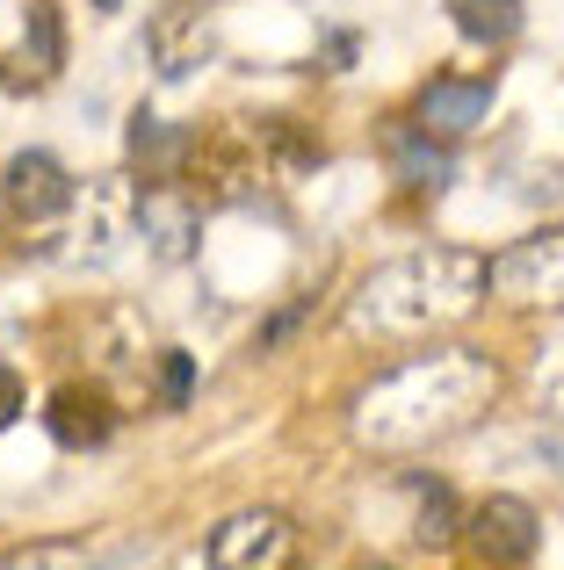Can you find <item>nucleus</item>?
Instances as JSON below:
<instances>
[{"instance_id":"obj_1","label":"nucleus","mask_w":564,"mask_h":570,"mask_svg":"<svg viewBox=\"0 0 564 570\" xmlns=\"http://www.w3.org/2000/svg\"><path fill=\"white\" fill-rule=\"evenodd\" d=\"M499 397V362L485 347H435L412 362L383 368L377 383L354 390V441L369 455H420L435 441H456L464 426H478Z\"/></svg>"},{"instance_id":"obj_2","label":"nucleus","mask_w":564,"mask_h":570,"mask_svg":"<svg viewBox=\"0 0 564 570\" xmlns=\"http://www.w3.org/2000/svg\"><path fill=\"white\" fill-rule=\"evenodd\" d=\"M485 289H493V261H478L470 246H420L362 275L348 325L362 340H435L464 325L485 304Z\"/></svg>"},{"instance_id":"obj_3","label":"nucleus","mask_w":564,"mask_h":570,"mask_svg":"<svg viewBox=\"0 0 564 570\" xmlns=\"http://www.w3.org/2000/svg\"><path fill=\"white\" fill-rule=\"evenodd\" d=\"M145 238V195L130 174H95L72 188L66 217H58V261L66 267H116Z\"/></svg>"},{"instance_id":"obj_4","label":"nucleus","mask_w":564,"mask_h":570,"mask_svg":"<svg viewBox=\"0 0 564 570\" xmlns=\"http://www.w3.org/2000/svg\"><path fill=\"white\" fill-rule=\"evenodd\" d=\"M296 520L275 513V505H246V513L217 520L203 563L211 570H296Z\"/></svg>"},{"instance_id":"obj_5","label":"nucleus","mask_w":564,"mask_h":570,"mask_svg":"<svg viewBox=\"0 0 564 570\" xmlns=\"http://www.w3.org/2000/svg\"><path fill=\"white\" fill-rule=\"evenodd\" d=\"M493 289L522 311H564V224H543V232L514 238L493 261Z\"/></svg>"},{"instance_id":"obj_6","label":"nucleus","mask_w":564,"mask_h":570,"mask_svg":"<svg viewBox=\"0 0 564 570\" xmlns=\"http://www.w3.org/2000/svg\"><path fill=\"white\" fill-rule=\"evenodd\" d=\"M145 58H153V72L159 80H188L196 66H211L217 58V29H211V14L203 8H159L153 22H145Z\"/></svg>"},{"instance_id":"obj_7","label":"nucleus","mask_w":564,"mask_h":570,"mask_svg":"<svg viewBox=\"0 0 564 570\" xmlns=\"http://www.w3.org/2000/svg\"><path fill=\"white\" fill-rule=\"evenodd\" d=\"M464 542L478 549L493 570L528 563V557H536V505H522V499H507V491H493V499H485L478 513L464 520Z\"/></svg>"},{"instance_id":"obj_8","label":"nucleus","mask_w":564,"mask_h":570,"mask_svg":"<svg viewBox=\"0 0 564 570\" xmlns=\"http://www.w3.org/2000/svg\"><path fill=\"white\" fill-rule=\"evenodd\" d=\"M0 203H8L14 224H43V217H66L72 181L51 153H14L8 174H0Z\"/></svg>"},{"instance_id":"obj_9","label":"nucleus","mask_w":564,"mask_h":570,"mask_svg":"<svg viewBox=\"0 0 564 570\" xmlns=\"http://www.w3.org/2000/svg\"><path fill=\"white\" fill-rule=\"evenodd\" d=\"M43 426H51V441H58V448L87 455V448H101V441L116 433V412H109V397H101V390H87V383H58V390H51V404H43Z\"/></svg>"},{"instance_id":"obj_10","label":"nucleus","mask_w":564,"mask_h":570,"mask_svg":"<svg viewBox=\"0 0 564 570\" xmlns=\"http://www.w3.org/2000/svg\"><path fill=\"white\" fill-rule=\"evenodd\" d=\"M485 116H493V87L485 80H435L420 95V130H435V138H470Z\"/></svg>"},{"instance_id":"obj_11","label":"nucleus","mask_w":564,"mask_h":570,"mask_svg":"<svg viewBox=\"0 0 564 570\" xmlns=\"http://www.w3.org/2000/svg\"><path fill=\"white\" fill-rule=\"evenodd\" d=\"M196 209L182 195H145V238H153V261H188L196 246Z\"/></svg>"},{"instance_id":"obj_12","label":"nucleus","mask_w":564,"mask_h":570,"mask_svg":"<svg viewBox=\"0 0 564 570\" xmlns=\"http://www.w3.org/2000/svg\"><path fill=\"white\" fill-rule=\"evenodd\" d=\"M130 159L145 167V181H174V167L188 159V138L174 124H159V116H130Z\"/></svg>"},{"instance_id":"obj_13","label":"nucleus","mask_w":564,"mask_h":570,"mask_svg":"<svg viewBox=\"0 0 564 570\" xmlns=\"http://www.w3.org/2000/svg\"><path fill=\"white\" fill-rule=\"evenodd\" d=\"M449 14L470 43H507L522 29V0H449Z\"/></svg>"},{"instance_id":"obj_14","label":"nucleus","mask_w":564,"mask_h":570,"mask_svg":"<svg viewBox=\"0 0 564 570\" xmlns=\"http://www.w3.org/2000/svg\"><path fill=\"white\" fill-rule=\"evenodd\" d=\"M412 505H420L412 534H420L427 549H435V542H449V534H456V491H449V484H435V476H412Z\"/></svg>"},{"instance_id":"obj_15","label":"nucleus","mask_w":564,"mask_h":570,"mask_svg":"<svg viewBox=\"0 0 564 570\" xmlns=\"http://www.w3.org/2000/svg\"><path fill=\"white\" fill-rule=\"evenodd\" d=\"M398 167H406L420 188H441V181H449V153H441L435 130H420V124L398 130Z\"/></svg>"},{"instance_id":"obj_16","label":"nucleus","mask_w":564,"mask_h":570,"mask_svg":"<svg viewBox=\"0 0 564 570\" xmlns=\"http://www.w3.org/2000/svg\"><path fill=\"white\" fill-rule=\"evenodd\" d=\"M101 557L87 542H29V549H8L0 570H95Z\"/></svg>"},{"instance_id":"obj_17","label":"nucleus","mask_w":564,"mask_h":570,"mask_svg":"<svg viewBox=\"0 0 564 570\" xmlns=\"http://www.w3.org/2000/svg\"><path fill=\"white\" fill-rule=\"evenodd\" d=\"M536 397L551 404V412H564V333L543 340V362H536Z\"/></svg>"},{"instance_id":"obj_18","label":"nucleus","mask_w":564,"mask_h":570,"mask_svg":"<svg viewBox=\"0 0 564 570\" xmlns=\"http://www.w3.org/2000/svg\"><path fill=\"white\" fill-rule=\"evenodd\" d=\"M188 383H196L188 354H167V368H159V397H167V404H188Z\"/></svg>"},{"instance_id":"obj_19","label":"nucleus","mask_w":564,"mask_h":570,"mask_svg":"<svg viewBox=\"0 0 564 570\" xmlns=\"http://www.w3.org/2000/svg\"><path fill=\"white\" fill-rule=\"evenodd\" d=\"M14 419H22V376H14V368L0 362V433H8Z\"/></svg>"},{"instance_id":"obj_20","label":"nucleus","mask_w":564,"mask_h":570,"mask_svg":"<svg viewBox=\"0 0 564 570\" xmlns=\"http://www.w3.org/2000/svg\"><path fill=\"white\" fill-rule=\"evenodd\" d=\"M87 8H101V14H116V8H124V0H87Z\"/></svg>"},{"instance_id":"obj_21","label":"nucleus","mask_w":564,"mask_h":570,"mask_svg":"<svg viewBox=\"0 0 564 570\" xmlns=\"http://www.w3.org/2000/svg\"><path fill=\"white\" fill-rule=\"evenodd\" d=\"M369 570H383V563H369Z\"/></svg>"}]
</instances>
